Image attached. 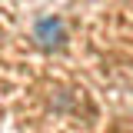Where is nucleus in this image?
I'll use <instances>...</instances> for the list:
<instances>
[{
  "instance_id": "1",
  "label": "nucleus",
  "mask_w": 133,
  "mask_h": 133,
  "mask_svg": "<svg viewBox=\"0 0 133 133\" xmlns=\"http://www.w3.org/2000/svg\"><path fill=\"white\" fill-rule=\"evenodd\" d=\"M33 40H37V47L40 50H63L66 47V23L60 17H40L37 23H33Z\"/></svg>"
},
{
  "instance_id": "2",
  "label": "nucleus",
  "mask_w": 133,
  "mask_h": 133,
  "mask_svg": "<svg viewBox=\"0 0 133 133\" xmlns=\"http://www.w3.org/2000/svg\"><path fill=\"white\" fill-rule=\"evenodd\" d=\"M0 116H3V110H0Z\"/></svg>"
}]
</instances>
